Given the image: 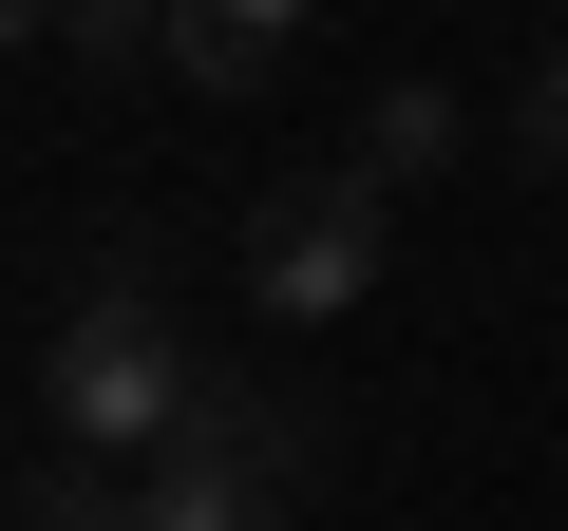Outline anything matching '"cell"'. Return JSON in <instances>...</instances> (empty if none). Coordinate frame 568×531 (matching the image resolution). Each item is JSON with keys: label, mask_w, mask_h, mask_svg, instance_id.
Instances as JSON below:
<instances>
[{"label": "cell", "mask_w": 568, "mask_h": 531, "mask_svg": "<svg viewBox=\"0 0 568 531\" xmlns=\"http://www.w3.org/2000/svg\"><path fill=\"white\" fill-rule=\"evenodd\" d=\"M171 39V0H58V58H95V77H133Z\"/></svg>", "instance_id": "8992f818"}, {"label": "cell", "mask_w": 568, "mask_h": 531, "mask_svg": "<svg viewBox=\"0 0 568 531\" xmlns=\"http://www.w3.org/2000/svg\"><path fill=\"white\" fill-rule=\"evenodd\" d=\"M0 531H152V474H133V455H77V437H58V455H39L20 493H0Z\"/></svg>", "instance_id": "277c9868"}, {"label": "cell", "mask_w": 568, "mask_h": 531, "mask_svg": "<svg viewBox=\"0 0 568 531\" xmlns=\"http://www.w3.org/2000/svg\"><path fill=\"white\" fill-rule=\"evenodd\" d=\"M379 266H398V190H379L361 152L246 209V304H265V323H342V304L379 285Z\"/></svg>", "instance_id": "3957f363"}, {"label": "cell", "mask_w": 568, "mask_h": 531, "mask_svg": "<svg viewBox=\"0 0 568 531\" xmlns=\"http://www.w3.org/2000/svg\"><path fill=\"white\" fill-rule=\"evenodd\" d=\"M190 399H209V361L171 342V304H58V342H39V418L77 437V455H171L190 437Z\"/></svg>", "instance_id": "6da1fadb"}, {"label": "cell", "mask_w": 568, "mask_h": 531, "mask_svg": "<svg viewBox=\"0 0 568 531\" xmlns=\"http://www.w3.org/2000/svg\"><path fill=\"white\" fill-rule=\"evenodd\" d=\"M20 39H58V0H0V58H20Z\"/></svg>", "instance_id": "30bf717a"}, {"label": "cell", "mask_w": 568, "mask_h": 531, "mask_svg": "<svg viewBox=\"0 0 568 531\" xmlns=\"http://www.w3.org/2000/svg\"><path fill=\"white\" fill-rule=\"evenodd\" d=\"M152 58H171V77H190V96H265V58H246V39H227V20H209V0H171V39H152Z\"/></svg>", "instance_id": "52a82bcc"}, {"label": "cell", "mask_w": 568, "mask_h": 531, "mask_svg": "<svg viewBox=\"0 0 568 531\" xmlns=\"http://www.w3.org/2000/svg\"><path fill=\"white\" fill-rule=\"evenodd\" d=\"M209 20H227L246 58H284V39H304V20H323V0H209Z\"/></svg>", "instance_id": "9c48e42d"}, {"label": "cell", "mask_w": 568, "mask_h": 531, "mask_svg": "<svg viewBox=\"0 0 568 531\" xmlns=\"http://www.w3.org/2000/svg\"><path fill=\"white\" fill-rule=\"evenodd\" d=\"M304 474H323V418H304V399L209 380L190 437L152 455V531H304Z\"/></svg>", "instance_id": "7a4b0ae2"}, {"label": "cell", "mask_w": 568, "mask_h": 531, "mask_svg": "<svg viewBox=\"0 0 568 531\" xmlns=\"http://www.w3.org/2000/svg\"><path fill=\"white\" fill-rule=\"evenodd\" d=\"M361 171H379V190H417V171H455V77H398V96L361 114Z\"/></svg>", "instance_id": "5b68a950"}, {"label": "cell", "mask_w": 568, "mask_h": 531, "mask_svg": "<svg viewBox=\"0 0 568 531\" xmlns=\"http://www.w3.org/2000/svg\"><path fill=\"white\" fill-rule=\"evenodd\" d=\"M511 152H530V171H568V39L511 77Z\"/></svg>", "instance_id": "ba28073f"}]
</instances>
